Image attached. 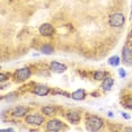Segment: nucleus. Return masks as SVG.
Wrapping results in <instances>:
<instances>
[{"instance_id": "nucleus-21", "label": "nucleus", "mask_w": 132, "mask_h": 132, "mask_svg": "<svg viewBox=\"0 0 132 132\" xmlns=\"http://www.w3.org/2000/svg\"><path fill=\"white\" fill-rule=\"evenodd\" d=\"M118 72H119L120 78H122V79H124V78L127 77V71H125V69H123V68H119Z\"/></svg>"}, {"instance_id": "nucleus-25", "label": "nucleus", "mask_w": 132, "mask_h": 132, "mask_svg": "<svg viewBox=\"0 0 132 132\" xmlns=\"http://www.w3.org/2000/svg\"><path fill=\"white\" fill-rule=\"evenodd\" d=\"M124 131H132V128H130V127H125L124 129H123Z\"/></svg>"}, {"instance_id": "nucleus-23", "label": "nucleus", "mask_w": 132, "mask_h": 132, "mask_svg": "<svg viewBox=\"0 0 132 132\" xmlns=\"http://www.w3.org/2000/svg\"><path fill=\"white\" fill-rule=\"evenodd\" d=\"M1 131L2 132H13V131H15V129H13V128H7V129H2Z\"/></svg>"}, {"instance_id": "nucleus-17", "label": "nucleus", "mask_w": 132, "mask_h": 132, "mask_svg": "<svg viewBox=\"0 0 132 132\" xmlns=\"http://www.w3.org/2000/svg\"><path fill=\"white\" fill-rule=\"evenodd\" d=\"M107 63H109L111 67H114V68H116V67H119L120 64L122 63V59L120 58V55H112V56H110L109 59H107Z\"/></svg>"}, {"instance_id": "nucleus-14", "label": "nucleus", "mask_w": 132, "mask_h": 132, "mask_svg": "<svg viewBox=\"0 0 132 132\" xmlns=\"http://www.w3.org/2000/svg\"><path fill=\"white\" fill-rule=\"evenodd\" d=\"M87 97V92L82 88H79V89H76L71 93V100L76 101V102H80V101H84L86 100Z\"/></svg>"}, {"instance_id": "nucleus-19", "label": "nucleus", "mask_w": 132, "mask_h": 132, "mask_svg": "<svg viewBox=\"0 0 132 132\" xmlns=\"http://www.w3.org/2000/svg\"><path fill=\"white\" fill-rule=\"evenodd\" d=\"M123 105H124L125 109H129V110H132V95L130 96H127L124 98V102H123Z\"/></svg>"}, {"instance_id": "nucleus-18", "label": "nucleus", "mask_w": 132, "mask_h": 132, "mask_svg": "<svg viewBox=\"0 0 132 132\" xmlns=\"http://www.w3.org/2000/svg\"><path fill=\"white\" fill-rule=\"evenodd\" d=\"M13 78V72H8V71H1L0 72V82H8V80H10Z\"/></svg>"}, {"instance_id": "nucleus-13", "label": "nucleus", "mask_w": 132, "mask_h": 132, "mask_svg": "<svg viewBox=\"0 0 132 132\" xmlns=\"http://www.w3.org/2000/svg\"><path fill=\"white\" fill-rule=\"evenodd\" d=\"M113 86H114V78L111 76H107L105 79H103L101 81L100 88L103 92H110L111 89L113 88Z\"/></svg>"}, {"instance_id": "nucleus-2", "label": "nucleus", "mask_w": 132, "mask_h": 132, "mask_svg": "<svg viewBox=\"0 0 132 132\" xmlns=\"http://www.w3.org/2000/svg\"><path fill=\"white\" fill-rule=\"evenodd\" d=\"M105 122L103 118L95 114H86L85 116V127L88 131H101L104 129Z\"/></svg>"}, {"instance_id": "nucleus-15", "label": "nucleus", "mask_w": 132, "mask_h": 132, "mask_svg": "<svg viewBox=\"0 0 132 132\" xmlns=\"http://www.w3.org/2000/svg\"><path fill=\"white\" fill-rule=\"evenodd\" d=\"M38 50H40V52L42 53V54H45V55L53 54V53H54V51H55L54 46H53L51 43H44V44H42Z\"/></svg>"}, {"instance_id": "nucleus-1", "label": "nucleus", "mask_w": 132, "mask_h": 132, "mask_svg": "<svg viewBox=\"0 0 132 132\" xmlns=\"http://www.w3.org/2000/svg\"><path fill=\"white\" fill-rule=\"evenodd\" d=\"M46 116L41 112H29L27 115L24 118V123L28 127H33V128H41L45 124Z\"/></svg>"}, {"instance_id": "nucleus-22", "label": "nucleus", "mask_w": 132, "mask_h": 132, "mask_svg": "<svg viewBox=\"0 0 132 132\" xmlns=\"http://www.w3.org/2000/svg\"><path fill=\"white\" fill-rule=\"evenodd\" d=\"M121 115H122V118L124 120H130L131 119V115L129 113H127V112H121Z\"/></svg>"}, {"instance_id": "nucleus-24", "label": "nucleus", "mask_w": 132, "mask_h": 132, "mask_svg": "<svg viewBox=\"0 0 132 132\" xmlns=\"http://www.w3.org/2000/svg\"><path fill=\"white\" fill-rule=\"evenodd\" d=\"M107 115H109V118H113V112H111V111H109V112H107Z\"/></svg>"}, {"instance_id": "nucleus-16", "label": "nucleus", "mask_w": 132, "mask_h": 132, "mask_svg": "<svg viewBox=\"0 0 132 132\" xmlns=\"http://www.w3.org/2000/svg\"><path fill=\"white\" fill-rule=\"evenodd\" d=\"M107 76H110V72L109 71H105V70H95L93 71V79L95 81H102L103 79H105Z\"/></svg>"}, {"instance_id": "nucleus-8", "label": "nucleus", "mask_w": 132, "mask_h": 132, "mask_svg": "<svg viewBox=\"0 0 132 132\" xmlns=\"http://www.w3.org/2000/svg\"><path fill=\"white\" fill-rule=\"evenodd\" d=\"M63 116L70 124H78L82 119V112L79 110H68Z\"/></svg>"}, {"instance_id": "nucleus-9", "label": "nucleus", "mask_w": 132, "mask_h": 132, "mask_svg": "<svg viewBox=\"0 0 132 132\" xmlns=\"http://www.w3.org/2000/svg\"><path fill=\"white\" fill-rule=\"evenodd\" d=\"M38 33L44 37H53L55 34V27L51 23H44L38 27Z\"/></svg>"}, {"instance_id": "nucleus-7", "label": "nucleus", "mask_w": 132, "mask_h": 132, "mask_svg": "<svg viewBox=\"0 0 132 132\" xmlns=\"http://www.w3.org/2000/svg\"><path fill=\"white\" fill-rule=\"evenodd\" d=\"M29 92L32 94H34L35 96H40V97H45V96L50 95L52 93V88L47 85H44V84H34L31 88H29Z\"/></svg>"}, {"instance_id": "nucleus-10", "label": "nucleus", "mask_w": 132, "mask_h": 132, "mask_svg": "<svg viewBox=\"0 0 132 132\" xmlns=\"http://www.w3.org/2000/svg\"><path fill=\"white\" fill-rule=\"evenodd\" d=\"M49 70L53 73H63L68 70V65L59 61H51L49 63Z\"/></svg>"}, {"instance_id": "nucleus-6", "label": "nucleus", "mask_w": 132, "mask_h": 132, "mask_svg": "<svg viewBox=\"0 0 132 132\" xmlns=\"http://www.w3.org/2000/svg\"><path fill=\"white\" fill-rule=\"evenodd\" d=\"M31 107L28 106H24V105H17V106H14L8 111L9 113V116L14 119H24L27 114L31 112Z\"/></svg>"}, {"instance_id": "nucleus-5", "label": "nucleus", "mask_w": 132, "mask_h": 132, "mask_svg": "<svg viewBox=\"0 0 132 132\" xmlns=\"http://www.w3.org/2000/svg\"><path fill=\"white\" fill-rule=\"evenodd\" d=\"M125 20H127V18H125L124 14L120 13V11H116V13H113L109 16L107 23H109V25L113 28H121L125 24Z\"/></svg>"}, {"instance_id": "nucleus-4", "label": "nucleus", "mask_w": 132, "mask_h": 132, "mask_svg": "<svg viewBox=\"0 0 132 132\" xmlns=\"http://www.w3.org/2000/svg\"><path fill=\"white\" fill-rule=\"evenodd\" d=\"M67 124L60 120L58 118H50V120H47L44 124V130L47 132H60V131H63L67 130Z\"/></svg>"}, {"instance_id": "nucleus-12", "label": "nucleus", "mask_w": 132, "mask_h": 132, "mask_svg": "<svg viewBox=\"0 0 132 132\" xmlns=\"http://www.w3.org/2000/svg\"><path fill=\"white\" fill-rule=\"evenodd\" d=\"M40 111L46 118H53L59 113V107L56 105H44L40 109Z\"/></svg>"}, {"instance_id": "nucleus-11", "label": "nucleus", "mask_w": 132, "mask_h": 132, "mask_svg": "<svg viewBox=\"0 0 132 132\" xmlns=\"http://www.w3.org/2000/svg\"><path fill=\"white\" fill-rule=\"evenodd\" d=\"M122 63L127 67H132V49L128 44L122 49Z\"/></svg>"}, {"instance_id": "nucleus-3", "label": "nucleus", "mask_w": 132, "mask_h": 132, "mask_svg": "<svg viewBox=\"0 0 132 132\" xmlns=\"http://www.w3.org/2000/svg\"><path fill=\"white\" fill-rule=\"evenodd\" d=\"M33 76V70L29 65H25V67L18 68L13 72V81L16 84H24L26 82Z\"/></svg>"}, {"instance_id": "nucleus-20", "label": "nucleus", "mask_w": 132, "mask_h": 132, "mask_svg": "<svg viewBox=\"0 0 132 132\" xmlns=\"http://www.w3.org/2000/svg\"><path fill=\"white\" fill-rule=\"evenodd\" d=\"M11 98H13V100H15V98H18V93L17 92H11V93H9V94H7L6 96H2L1 97V100L4 101V100H11Z\"/></svg>"}]
</instances>
